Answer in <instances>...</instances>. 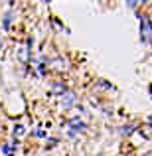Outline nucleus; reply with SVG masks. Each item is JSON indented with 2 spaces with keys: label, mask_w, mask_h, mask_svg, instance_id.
I'll return each instance as SVG.
<instances>
[{
  "label": "nucleus",
  "mask_w": 152,
  "mask_h": 156,
  "mask_svg": "<svg viewBox=\"0 0 152 156\" xmlns=\"http://www.w3.org/2000/svg\"><path fill=\"white\" fill-rule=\"evenodd\" d=\"M140 36H142V42H148V44H152V24H150V20L146 18V16L142 18Z\"/></svg>",
  "instance_id": "nucleus-1"
},
{
  "label": "nucleus",
  "mask_w": 152,
  "mask_h": 156,
  "mask_svg": "<svg viewBox=\"0 0 152 156\" xmlns=\"http://www.w3.org/2000/svg\"><path fill=\"white\" fill-rule=\"evenodd\" d=\"M61 105H63V107H73V105H75V93L67 91L63 97H61Z\"/></svg>",
  "instance_id": "nucleus-2"
},
{
  "label": "nucleus",
  "mask_w": 152,
  "mask_h": 156,
  "mask_svg": "<svg viewBox=\"0 0 152 156\" xmlns=\"http://www.w3.org/2000/svg\"><path fill=\"white\" fill-rule=\"evenodd\" d=\"M140 133H142V134H144V136H146V138H152V126H144V129H142V130H140Z\"/></svg>",
  "instance_id": "nucleus-3"
},
{
  "label": "nucleus",
  "mask_w": 152,
  "mask_h": 156,
  "mask_svg": "<svg viewBox=\"0 0 152 156\" xmlns=\"http://www.w3.org/2000/svg\"><path fill=\"white\" fill-rule=\"evenodd\" d=\"M14 134H20V136H22V134H24V126L22 125H16L14 126Z\"/></svg>",
  "instance_id": "nucleus-4"
},
{
  "label": "nucleus",
  "mask_w": 152,
  "mask_h": 156,
  "mask_svg": "<svg viewBox=\"0 0 152 156\" xmlns=\"http://www.w3.org/2000/svg\"><path fill=\"white\" fill-rule=\"evenodd\" d=\"M133 130H134V126H133V125H130V126H122V134H130Z\"/></svg>",
  "instance_id": "nucleus-5"
},
{
  "label": "nucleus",
  "mask_w": 152,
  "mask_h": 156,
  "mask_svg": "<svg viewBox=\"0 0 152 156\" xmlns=\"http://www.w3.org/2000/svg\"><path fill=\"white\" fill-rule=\"evenodd\" d=\"M71 125H73V126H79V129H85V125H83V122H79V119H73Z\"/></svg>",
  "instance_id": "nucleus-6"
},
{
  "label": "nucleus",
  "mask_w": 152,
  "mask_h": 156,
  "mask_svg": "<svg viewBox=\"0 0 152 156\" xmlns=\"http://www.w3.org/2000/svg\"><path fill=\"white\" fill-rule=\"evenodd\" d=\"M99 85H101V87H107V89H113V85H111V83H107V81H99Z\"/></svg>",
  "instance_id": "nucleus-7"
},
{
  "label": "nucleus",
  "mask_w": 152,
  "mask_h": 156,
  "mask_svg": "<svg viewBox=\"0 0 152 156\" xmlns=\"http://www.w3.org/2000/svg\"><path fill=\"white\" fill-rule=\"evenodd\" d=\"M148 121H150V125H152V117H150V119H148Z\"/></svg>",
  "instance_id": "nucleus-8"
},
{
  "label": "nucleus",
  "mask_w": 152,
  "mask_h": 156,
  "mask_svg": "<svg viewBox=\"0 0 152 156\" xmlns=\"http://www.w3.org/2000/svg\"><path fill=\"white\" fill-rule=\"evenodd\" d=\"M0 48H2V40H0Z\"/></svg>",
  "instance_id": "nucleus-9"
}]
</instances>
